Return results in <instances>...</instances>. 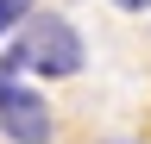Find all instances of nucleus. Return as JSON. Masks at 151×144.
<instances>
[{"mask_svg":"<svg viewBox=\"0 0 151 144\" xmlns=\"http://www.w3.org/2000/svg\"><path fill=\"white\" fill-rule=\"evenodd\" d=\"M13 50H19V63H25V75H50V82H63V75H76V69L88 63L82 31H76L63 13H38V6L19 19Z\"/></svg>","mask_w":151,"mask_h":144,"instance_id":"f257e3e1","label":"nucleus"},{"mask_svg":"<svg viewBox=\"0 0 151 144\" xmlns=\"http://www.w3.org/2000/svg\"><path fill=\"white\" fill-rule=\"evenodd\" d=\"M113 6H126V13H145V6H151V0H113Z\"/></svg>","mask_w":151,"mask_h":144,"instance_id":"20e7f679","label":"nucleus"},{"mask_svg":"<svg viewBox=\"0 0 151 144\" xmlns=\"http://www.w3.org/2000/svg\"><path fill=\"white\" fill-rule=\"evenodd\" d=\"M19 75H25V63H19V50H6V57H0V132L13 144H50L57 138L50 100L38 94V88H25Z\"/></svg>","mask_w":151,"mask_h":144,"instance_id":"f03ea898","label":"nucleus"},{"mask_svg":"<svg viewBox=\"0 0 151 144\" xmlns=\"http://www.w3.org/2000/svg\"><path fill=\"white\" fill-rule=\"evenodd\" d=\"M32 6H38V0H0V38H6V31H13L19 19H25Z\"/></svg>","mask_w":151,"mask_h":144,"instance_id":"7ed1b4c3","label":"nucleus"}]
</instances>
